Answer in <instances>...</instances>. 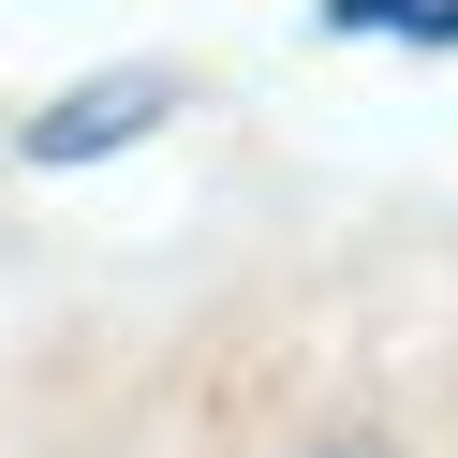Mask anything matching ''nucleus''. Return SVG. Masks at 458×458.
<instances>
[{"instance_id":"3","label":"nucleus","mask_w":458,"mask_h":458,"mask_svg":"<svg viewBox=\"0 0 458 458\" xmlns=\"http://www.w3.org/2000/svg\"><path fill=\"white\" fill-rule=\"evenodd\" d=\"M340 458H385V444H340Z\"/></svg>"},{"instance_id":"1","label":"nucleus","mask_w":458,"mask_h":458,"mask_svg":"<svg viewBox=\"0 0 458 458\" xmlns=\"http://www.w3.org/2000/svg\"><path fill=\"white\" fill-rule=\"evenodd\" d=\"M163 119H178V74H148V60H133V74H89L74 104H45L15 148H30L45 178H74V163H119L133 133H163Z\"/></svg>"},{"instance_id":"2","label":"nucleus","mask_w":458,"mask_h":458,"mask_svg":"<svg viewBox=\"0 0 458 458\" xmlns=\"http://www.w3.org/2000/svg\"><path fill=\"white\" fill-rule=\"evenodd\" d=\"M326 30H385V45H458V0H326Z\"/></svg>"}]
</instances>
